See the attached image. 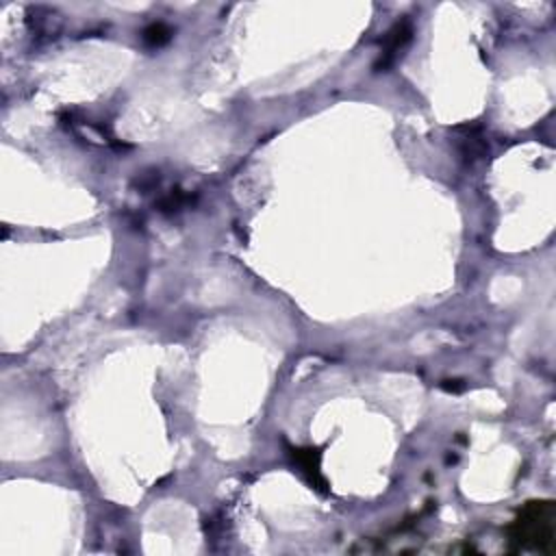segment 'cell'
Returning a JSON list of instances; mask_svg holds the SVG:
<instances>
[{
	"label": "cell",
	"instance_id": "1",
	"mask_svg": "<svg viewBox=\"0 0 556 556\" xmlns=\"http://www.w3.org/2000/svg\"><path fill=\"white\" fill-rule=\"evenodd\" d=\"M554 521V502H528L526 508L515 519L510 534L513 539H519L521 545H532L539 552H552Z\"/></svg>",
	"mask_w": 556,
	"mask_h": 556
}]
</instances>
